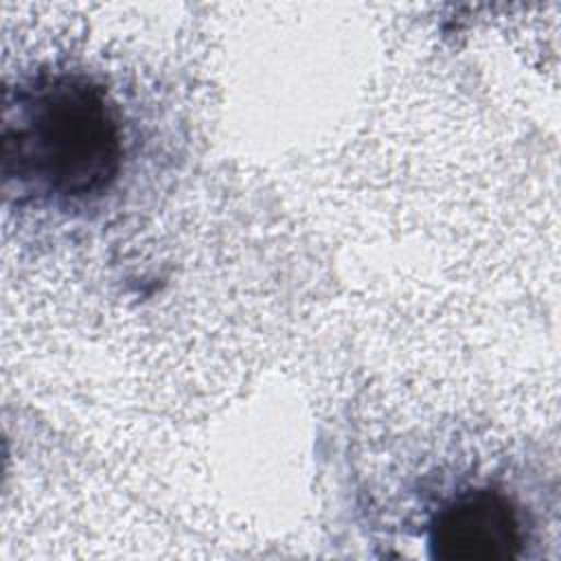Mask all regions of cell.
Segmentation results:
<instances>
[{
  "instance_id": "cell-1",
  "label": "cell",
  "mask_w": 561,
  "mask_h": 561,
  "mask_svg": "<svg viewBox=\"0 0 561 561\" xmlns=\"http://www.w3.org/2000/svg\"><path fill=\"white\" fill-rule=\"evenodd\" d=\"M2 188L18 206L81 210L118 182L127 127L94 75L46 66L2 92Z\"/></svg>"
},
{
  "instance_id": "cell-2",
  "label": "cell",
  "mask_w": 561,
  "mask_h": 561,
  "mask_svg": "<svg viewBox=\"0 0 561 561\" xmlns=\"http://www.w3.org/2000/svg\"><path fill=\"white\" fill-rule=\"evenodd\" d=\"M427 550L438 561H513L526 546L524 517L500 489L480 484L451 495L427 524Z\"/></svg>"
}]
</instances>
